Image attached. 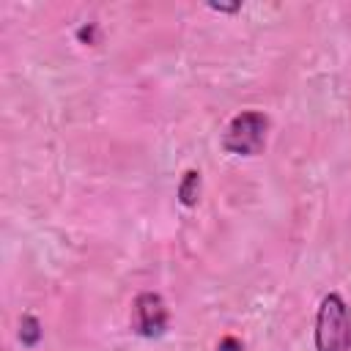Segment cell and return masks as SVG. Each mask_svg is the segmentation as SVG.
Returning a JSON list of instances; mask_svg holds the SVG:
<instances>
[{
  "mask_svg": "<svg viewBox=\"0 0 351 351\" xmlns=\"http://www.w3.org/2000/svg\"><path fill=\"white\" fill-rule=\"evenodd\" d=\"M315 351H351V307L340 293H326L315 310Z\"/></svg>",
  "mask_w": 351,
  "mask_h": 351,
  "instance_id": "6da1fadb",
  "label": "cell"
},
{
  "mask_svg": "<svg viewBox=\"0 0 351 351\" xmlns=\"http://www.w3.org/2000/svg\"><path fill=\"white\" fill-rule=\"evenodd\" d=\"M200 186H203L200 170L189 167V170L181 176V181H178V189H176V197H178V203H181L184 208H195V206H197V200H200Z\"/></svg>",
  "mask_w": 351,
  "mask_h": 351,
  "instance_id": "277c9868",
  "label": "cell"
},
{
  "mask_svg": "<svg viewBox=\"0 0 351 351\" xmlns=\"http://www.w3.org/2000/svg\"><path fill=\"white\" fill-rule=\"evenodd\" d=\"M211 11H219V14H236L241 8V3H230V5H222V3H208Z\"/></svg>",
  "mask_w": 351,
  "mask_h": 351,
  "instance_id": "ba28073f",
  "label": "cell"
},
{
  "mask_svg": "<svg viewBox=\"0 0 351 351\" xmlns=\"http://www.w3.org/2000/svg\"><path fill=\"white\" fill-rule=\"evenodd\" d=\"M214 351H244V343H241L236 335H225V337L217 343Z\"/></svg>",
  "mask_w": 351,
  "mask_h": 351,
  "instance_id": "52a82bcc",
  "label": "cell"
},
{
  "mask_svg": "<svg viewBox=\"0 0 351 351\" xmlns=\"http://www.w3.org/2000/svg\"><path fill=\"white\" fill-rule=\"evenodd\" d=\"M269 118L258 110H241L236 112L225 132H222V148L236 156H258L266 145Z\"/></svg>",
  "mask_w": 351,
  "mask_h": 351,
  "instance_id": "7a4b0ae2",
  "label": "cell"
},
{
  "mask_svg": "<svg viewBox=\"0 0 351 351\" xmlns=\"http://www.w3.org/2000/svg\"><path fill=\"white\" fill-rule=\"evenodd\" d=\"M167 304L156 291H143L132 302V332L140 337H162L167 332Z\"/></svg>",
  "mask_w": 351,
  "mask_h": 351,
  "instance_id": "3957f363",
  "label": "cell"
},
{
  "mask_svg": "<svg viewBox=\"0 0 351 351\" xmlns=\"http://www.w3.org/2000/svg\"><path fill=\"white\" fill-rule=\"evenodd\" d=\"M77 38H80L82 44H96V38H99V27H96V22L80 25V27H77Z\"/></svg>",
  "mask_w": 351,
  "mask_h": 351,
  "instance_id": "8992f818",
  "label": "cell"
},
{
  "mask_svg": "<svg viewBox=\"0 0 351 351\" xmlns=\"http://www.w3.org/2000/svg\"><path fill=\"white\" fill-rule=\"evenodd\" d=\"M41 337H44L41 321H38L36 315L25 313V315L19 318V343H22L25 348H36V346L41 343Z\"/></svg>",
  "mask_w": 351,
  "mask_h": 351,
  "instance_id": "5b68a950",
  "label": "cell"
}]
</instances>
